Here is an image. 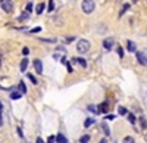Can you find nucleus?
I'll list each match as a JSON object with an SVG mask.
<instances>
[{"instance_id":"nucleus-1","label":"nucleus","mask_w":147,"mask_h":143,"mask_svg":"<svg viewBox=\"0 0 147 143\" xmlns=\"http://www.w3.org/2000/svg\"><path fill=\"white\" fill-rule=\"evenodd\" d=\"M77 50L80 52V53H87L88 50H90V41L88 40H80L78 43H77Z\"/></svg>"},{"instance_id":"nucleus-2","label":"nucleus","mask_w":147,"mask_h":143,"mask_svg":"<svg viewBox=\"0 0 147 143\" xmlns=\"http://www.w3.org/2000/svg\"><path fill=\"white\" fill-rule=\"evenodd\" d=\"M81 6H82V10L85 13H91L94 10V7H96V3H94V0H82Z\"/></svg>"},{"instance_id":"nucleus-3","label":"nucleus","mask_w":147,"mask_h":143,"mask_svg":"<svg viewBox=\"0 0 147 143\" xmlns=\"http://www.w3.org/2000/svg\"><path fill=\"white\" fill-rule=\"evenodd\" d=\"M0 4H1V7H3V10L7 12V13H10V12L13 10V1H12V0H3Z\"/></svg>"},{"instance_id":"nucleus-4","label":"nucleus","mask_w":147,"mask_h":143,"mask_svg":"<svg viewBox=\"0 0 147 143\" xmlns=\"http://www.w3.org/2000/svg\"><path fill=\"white\" fill-rule=\"evenodd\" d=\"M137 61L141 65H147V52H137Z\"/></svg>"},{"instance_id":"nucleus-5","label":"nucleus","mask_w":147,"mask_h":143,"mask_svg":"<svg viewBox=\"0 0 147 143\" xmlns=\"http://www.w3.org/2000/svg\"><path fill=\"white\" fill-rule=\"evenodd\" d=\"M32 64H34L35 72H37V74H43V62H41L40 59H34V61H32Z\"/></svg>"},{"instance_id":"nucleus-6","label":"nucleus","mask_w":147,"mask_h":143,"mask_svg":"<svg viewBox=\"0 0 147 143\" xmlns=\"http://www.w3.org/2000/svg\"><path fill=\"white\" fill-rule=\"evenodd\" d=\"M99 114H106L107 111H109V103L107 102H103V103H100L99 105Z\"/></svg>"},{"instance_id":"nucleus-7","label":"nucleus","mask_w":147,"mask_h":143,"mask_svg":"<svg viewBox=\"0 0 147 143\" xmlns=\"http://www.w3.org/2000/svg\"><path fill=\"white\" fill-rule=\"evenodd\" d=\"M103 47H105L106 50H110V49L113 47V38H106V40H103Z\"/></svg>"},{"instance_id":"nucleus-8","label":"nucleus","mask_w":147,"mask_h":143,"mask_svg":"<svg viewBox=\"0 0 147 143\" xmlns=\"http://www.w3.org/2000/svg\"><path fill=\"white\" fill-rule=\"evenodd\" d=\"M127 50H128V52H135V50H137V47H135L134 41H131V40H127Z\"/></svg>"},{"instance_id":"nucleus-9","label":"nucleus","mask_w":147,"mask_h":143,"mask_svg":"<svg viewBox=\"0 0 147 143\" xmlns=\"http://www.w3.org/2000/svg\"><path fill=\"white\" fill-rule=\"evenodd\" d=\"M22 97V93L21 92H12L10 93V99H13V100H18V99H21Z\"/></svg>"},{"instance_id":"nucleus-10","label":"nucleus","mask_w":147,"mask_h":143,"mask_svg":"<svg viewBox=\"0 0 147 143\" xmlns=\"http://www.w3.org/2000/svg\"><path fill=\"white\" fill-rule=\"evenodd\" d=\"M74 61H75L77 64H80L82 68H85V66H87V61H85V59H82V58H75Z\"/></svg>"},{"instance_id":"nucleus-11","label":"nucleus","mask_w":147,"mask_h":143,"mask_svg":"<svg viewBox=\"0 0 147 143\" xmlns=\"http://www.w3.org/2000/svg\"><path fill=\"white\" fill-rule=\"evenodd\" d=\"M27 66H28V59H27V58H24V59L21 61V66H19V68H21V71L24 72V71L27 69Z\"/></svg>"},{"instance_id":"nucleus-12","label":"nucleus","mask_w":147,"mask_h":143,"mask_svg":"<svg viewBox=\"0 0 147 143\" xmlns=\"http://www.w3.org/2000/svg\"><path fill=\"white\" fill-rule=\"evenodd\" d=\"M102 128H103V131H105V134H106V136H110V128H109V126H107L105 121L102 123Z\"/></svg>"},{"instance_id":"nucleus-13","label":"nucleus","mask_w":147,"mask_h":143,"mask_svg":"<svg viewBox=\"0 0 147 143\" xmlns=\"http://www.w3.org/2000/svg\"><path fill=\"white\" fill-rule=\"evenodd\" d=\"M56 142L57 143H68V139H66L63 134H57V136H56Z\"/></svg>"},{"instance_id":"nucleus-14","label":"nucleus","mask_w":147,"mask_h":143,"mask_svg":"<svg viewBox=\"0 0 147 143\" xmlns=\"http://www.w3.org/2000/svg\"><path fill=\"white\" fill-rule=\"evenodd\" d=\"M94 123H96V120H94V118H87V120H85V123H84V127H85V128H88V127H90V126H93Z\"/></svg>"},{"instance_id":"nucleus-15","label":"nucleus","mask_w":147,"mask_h":143,"mask_svg":"<svg viewBox=\"0 0 147 143\" xmlns=\"http://www.w3.org/2000/svg\"><path fill=\"white\" fill-rule=\"evenodd\" d=\"M18 87H19V92H21L22 95L27 93V87H25V83H24V81H21V83L18 84Z\"/></svg>"},{"instance_id":"nucleus-16","label":"nucleus","mask_w":147,"mask_h":143,"mask_svg":"<svg viewBox=\"0 0 147 143\" xmlns=\"http://www.w3.org/2000/svg\"><path fill=\"white\" fill-rule=\"evenodd\" d=\"M43 10H44V3H40V4L35 7V12H37V15H41Z\"/></svg>"},{"instance_id":"nucleus-17","label":"nucleus","mask_w":147,"mask_h":143,"mask_svg":"<svg viewBox=\"0 0 147 143\" xmlns=\"http://www.w3.org/2000/svg\"><path fill=\"white\" fill-rule=\"evenodd\" d=\"M87 109H88L90 112H93V114H99V109H97L94 105H88V106H87Z\"/></svg>"},{"instance_id":"nucleus-18","label":"nucleus","mask_w":147,"mask_h":143,"mask_svg":"<svg viewBox=\"0 0 147 143\" xmlns=\"http://www.w3.org/2000/svg\"><path fill=\"white\" fill-rule=\"evenodd\" d=\"M122 143H135V140H134V137H131V136H127V137H124Z\"/></svg>"},{"instance_id":"nucleus-19","label":"nucleus","mask_w":147,"mask_h":143,"mask_svg":"<svg viewBox=\"0 0 147 143\" xmlns=\"http://www.w3.org/2000/svg\"><path fill=\"white\" fill-rule=\"evenodd\" d=\"M28 18H29V13H28V12H24V13H22L18 19H19V21H27Z\"/></svg>"},{"instance_id":"nucleus-20","label":"nucleus","mask_w":147,"mask_h":143,"mask_svg":"<svg viewBox=\"0 0 147 143\" xmlns=\"http://www.w3.org/2000/svg\"><path fill=\"white\" fill-rule=\"evenodd\" d=\"M118 112H119V115H128V111H127L124 106H119V108H118Z\"/></svg>"},{"instance_id":"nucleus-21","label":"nucleus","mask_w":147,"mask_h":143,"mask_svg":"<svg viewBox=\"0 0 147 143\" xmlns=\"http://www.w3.org/2000/svg\"><path fill=\"white\" fill-rule=\"evenodd\" d=\"M128 121H130L131 124H135V121H137V120H135V115H134V114H130V112H128Z\"/></svg>"},{"instance_id":"nucleus-22","label":"nucleus","mask_w":147,"mask_h":143,"mask_svg":"<svg viewBox=\"0 0 147 143\" xmlns=\"http://www.w3.org/2000/svg\"><path fill=\"white\" fill-rule=\"evenodd\" d=\"M90 142V136L88 134H84L81 139H80V143H88Z\"/></svg>"},{"instance_id":"nucleus-23","label":"nucleus","mask_w":147,"mask_h":143,"mask_svg":"<svg viewBox=\"0 0 147 143\" xmlns=\"http://www.w3.org/2000/svg\"><path fill=\"white\" fill-rule=\"evenodd\" d=\"M140 123H141V127H143V128H146L147 127V120L144 118V117H140Z\"/></svg>"},{"instance_id":"nucleus-24","label":"nucleus","mask_w":147,"mask_h":143,"mask_svg":"<svg viewBox=\"0 0 147 143\" xmlns=\"http://www.w3.org/2000/svg\"><path fill=\"white\" fill-rule=\"evenodd\" d=\"M53 9H54V1L53 0H49V12H53Z\"/></svg>"},{"instance_id":"nucleus-25","label":"nucleus","mask_w":147,"mask_h":143,"mask_svg":"<svg viewBox=\"0 0 147 143\" xmlns=\"http://www.w3.org/2000/svg\"><path fill=\"white\" fill-rule=\"evenodd\" d=\"M1 114H3V103L0 102V126H3V117H1Z\"/></svg>"},{"instance_id":"nucleus-26","label":"nucleus","mask_w":147,"mask_h":143,"mask_svg":"<svg viewBox=\"0 0 147 143\" xmlns=\"http://www.w3.org/2000/svg\"><path fill=\"white\" fill-rule=\"evenodd\" d=\"M116 52H118V55H119V56H121V58H122V56H124V49H122V47H121V46H118V47H116Z\"/></svg>"},{"instance_id":"nucleus-27","label":"nucleus","mask_w":147,"mask_h":143,"mask_svg":"<svg viewBox=\"0 0 147 143\" xmlns=\"http://www.w3.org/2000/svg\"><path fill=\"white\" fill-rule=\"evenodd\" d=\"M28 78H29V80L32 81V84H37V83H38V81H37V78H35V77H34L32 74H28Z\"/></svg>"},{"instance_id":"nucleus-28","label":"nucleus","mask_w":147,"mask_h":143,"mask_svg":"<svg viewBox=\"0 0 147 143\" xmlns=\"http://www.w3.org/2000/svg\"><path fill=\"white\" fill-rule=\"evenodd\" d=\"M128 7H130V4H128V3H127V4H124V7H122V10L119 12V16H122V15H124V12H125V10H127Z\"/></svg>"},{"instance_id":"nucleus-29","label":"nucleus","mask_w":147,"mask_h":143,"mask_svg":"<svg viewBox=\"0 0 147 143\" xmlns=\"http://www.w3.org/2000/svg\"><path fill=\"white\" fill-rule=\"evenodd\" d=\"M25 9H27V12H28V13H31V12H32V3H28Z\"/></svg>"},{"instance_id":"nucleus-30","label":"nucleus","mask_w":147,"mask_h":143,"mask_svg":"<svg viewBox=\"0 0 147 143\" xmlns=\"http://www.w3.org/2000/svg\"><path fill=\"white\" fill-rule=\"evenodd\" d=\"M40 31H41V27H35V28L29 30V32H40Z\"/></svg>"},{"instance_id":"nucleus-31","label":"nucleus","mask_w":147,"mask_h":143,"mask_svg":"<svg viewBox=\"0 0 147 143\" xmlns=\"http://www.w3.org/2000/svg\"><path fill=\"white\" fill-rule=\"evenodd\" d=\"M54 140H56V136H50L47 139V143H54Z\"/></svg>"},{"instance_id":"nucleus-32","label":"nucleus","mask_w":147,"mask_h":143,"mask_svg":"<svg viewBox=\"0 0 147 143\" xmlns=\"http://www.w3.org/2000/svg\"><path fill=\"white\" fill-rule=\"evenodd\" d=\"M65 65H66V68H68V72H72V66H71V64H69L68 61L65 62Z\"/></svg>"},{"instance_id":"nucleus-33","label":"nucleus","mask_w":147,"mask_h":143,"mask_svg":"<svg viewBox=\"0 0 147 143\" xmlns=\"http://www.w3.org/2000/svg\"><path fill=\"white\" fill-rule=\"evenodd\" d=\"M74 40H75V37H66V38H65V41H66V43H72Z\"/></svg>"},{"instance_id":"nucleus-34","label":"nucleus","mask_w":147,"mask_h":143,"mask_svg":"<svg viewBox=\"0 0 147 143\" xmlns=\"http://www.w3.org/2000/svg\"><path fill=\"white\" fill-rule=\"evenodd\" d=\"M22 53H24V55L27 56V55L29 53V49H28V47H24V49H22Z\"/></svg>"},{"instance_id":"nucleus-35","label":"nucleus","mask_w":147,"mask_h":143,"mask_svg":"<svg viewBox=\"0 0 147 143\" xmlns=\"http://www.w3.org/2000/svg\"><path fill=\"white\" fill-rule=\"evenodd\" d=\"M18 134H19L21 137H24V133H22V128H21V127H18Z\"/></svg>"},{"instance_id":"nucleus-36","label":"nucleus","mask_w":147,"mask_h":143,"mask_svg":"<svg viewBox=\"0 0 147 143\" xmlns=\"http://www.w3.org/2000/svg\"><path fill=\"white\" fill-rule=\"evenodd\" d=\"M35 143H44V140H43L41 137H37V140H35Z\"/></svg>"},{"instance_id":"nucleus-37","label":"nucleus","mask_w":147,"mask_h":143,"mask_svg":"<svg viewBox=\"0 0 147 143\" xmlns=\"http://www.w3.org/2000/svg\"><path fill=\"white\" fill-rule=\"evenodd\" d=\"M106 118H107V120H115V115H107Z\"/></svg>"},{"instance_id":"nucleus-38","label":"nucleus","mask_w":147,"mask_h":143,"mask_svg":"<svg viewBox=\"0 0 147 143\" xmlns=\"http://www.w3.org/2000/svg\"><path fill=\"white\" fill-rule=\"evenodd\" d=\"M100 143H107V139H102V140H100Z\"/></svg>"},{"instance_id":"nucleus-39","label":"nucleus","mask_w":147,"mask_h":143,"mask_svg":"<svg viewBox=\"0 0 147 143\" xmlns=\"http://www.w3.org/2000/svg\"><path fill=\"white\" fill-rule=\"evenodd\" d=\"M0 66H1V56H0Z\"/></svg>"}]
</instances>
